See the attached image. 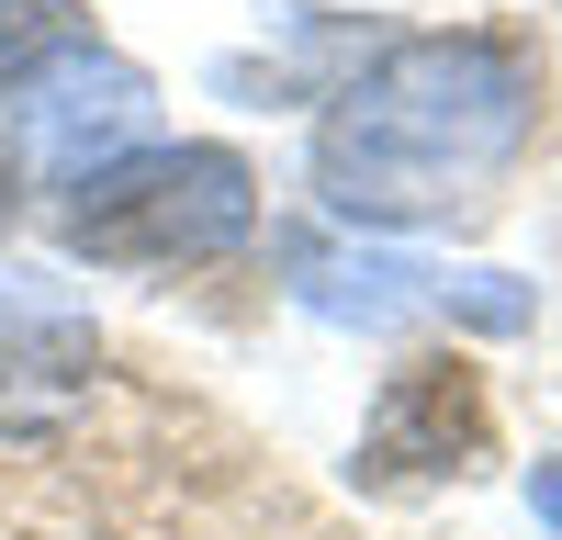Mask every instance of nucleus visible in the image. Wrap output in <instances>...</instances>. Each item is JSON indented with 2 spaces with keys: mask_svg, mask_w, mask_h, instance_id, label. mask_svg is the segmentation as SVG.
I'll use <instances>...</instances> for the list:
<instances>
[{
  "mask_svg": "<svg viewBox=\"0 0 562 540\" xmlns=\"http://www.w3.org/2000/svg\"><path fill=\"white\" fill-rule=\"evenodd\" d=\"M484 450V394L461 360H405L383 383V417H371V473L405 484V473H461Z\"/></svg>",
  "mask_w": 562,
  "mask_h": 540,
  "instance_id": "4",
  "label": "nucleus"
},
{
  "mask_svg": "<svg viewBox=\"0 0 562 540\" xmlns=\"http://www.w3.org/2000/svg\"><path fill=\"white\" fill-rule=\"evenodd\" d=\"M135 124H147L135 68L90 57V45H57L45 68H23L12 90H0V158L34 169V180H90Z\"/></svg>",
  "mask_w": 562,
  "mask_h": 540,
  "instance_id": "3",
  "label": "nucleus"
},
{
  "mask_svg": "<svg viewBox=\"0 0 562 540\" xmlns=\"http://www.w3.org/2000/svg\"><path fill=\"white\" fill-rule=\"evenodd\" d=\"M529 495H540V518L562 529V462H540V484H529Z\"/></svg>",
  "mask_w": 562,
  "mask_h": 540,
  "instance_id": "6",
  "label": "nucleus"
},
{
  "mask_svg": "<svg viewBox=\"0 0 562 540\" xmlns=\"http://www.w3.org/2000/svg\"><path fill=\"white\" fill-rule=\"evenodd\" d=\"M518 113H529V68L506 45H394L371 68L338 124H326V192L371 225H405V214H450L473 180L518 147Z\"/></svg>",
  "mask_w": 562,
  "mask_h": 540,
  "instance_id": "1",
  "label": "nucleus"
},
{
  "mask_svg": "<svg viewBox=\"0 0 562 540\" xmlns=\"http://www.w3.org/2000/svg\"><path fill=\"white\" fill-rule=\"evenodd\" d=\"M248 169L225 147H147V158H102L79 180L68 248L79 259H124V270H180V259H225L248 237Z\"/></svg>",
  "mask_w": 562,
  "mask_h": 540,
  "instance_id": "2",
  "label": "nucleus"
},
{
  "mask_svg": "<svg viewBox=\"0 0 562 540\" xmlns=\"http://www.w3.org/2000/svg\"><path fill=\"white\" fill-rule=\"evenodd\" d=\"M90 394V338L68 327V315H0V439H45L68 428Z\"/></svg>",
  "mask_w": 562,
  "mask_h": 540,
  "instance_id": "5",
  "label": "nucleus"
}]
</instances>
